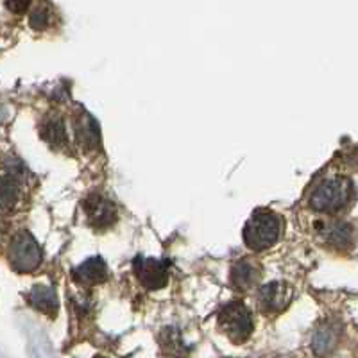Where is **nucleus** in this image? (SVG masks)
I'll list each match as a JSON object with an SVG mask.
<instances>
[{
  "label": "nucleus",
  "instance_id": "obj_3",
  "mask_svg": "<svg viewBox=\"0 0 358 358\" xmlns=\"http://www.w3.org/2000/svg\"><path fill=\"white\" fill-rule=\"evenodd\" d=\"M11 265L20 273H29L40 265L41 262V248L34 236L27 229H20L13 235L11 244L8 249Z\"/></svg>",
  "mask_w": 358,
  "mask_h": 358
},
{
  "label": "nucleus",
  "instance_id": "obj_8",
  "mask_svg": "<svg viewBox=\"0 0 358 358\" xmlns=\"http://www.w3.org/2000/svg\"><path fill=\"white\" fill-rule=\"evenodd\" d=\"M108 278V267L101 257H92L73 271V280L83 287L99 285Z\"/></svg>",
  "mask_w": 358,
  "mask_h": 358
},
{
  "label": "nucleus",
  "instance_id": "obj_11",
  "mask_svg": "<svg viewBox=\"0 0 358 358\" xmlns=\"http://www.w3.org/2000/svg\"><path fill=\"white\" fill-rule=\"evenodd\" d=\"M29 303L38 308L40 312H45L47 315H56L57 308V296L52 287L49 285H36L29 292Z\"/></svg>",
  "mask_w": 358,
  "mask_h": 358
},
{
  "label": "nucleus",
  "instance_id": "obj_15",
  "mask_svg": "<svg viewBox=\"0 0 358 358\" xmlns=\"http://www.w3.org/2000/svg\"><path fill=\"white\" fill-rule=\"evenodd\" d=\"M159 342H162L163 350L169 351L172 355H185L187 350L183 346V341H181V335L178 334V330L174 328H165L159 335Z\"/></svg>",
  "mask_w": 358,
  "mask_h": 358
},
{
  "label": "nucleus",
  "instance_id": "obj_9",
  "mask_svg": "<svg viewBox=\"0 0 358 358\" xmlns=\"http://www.w3.org/2000/svg\"><path fill=\"white\" fill-rule=\"evenodd\" d=\"M319 235L322 242L335 249H344L353 242V229L350 224L341 220H331L319 226Z\"/></svg>",
  "mask_w": 358,
  "mask_h": 358
},
{
  "label": "nucleus",
  "instance_id": "obj_18",
  "mask_svg": "<svg viewBox=\"0 0 358 358\" xmlns=\"http://www.w3.org/2000/svg\"><path fill=\"white\" fill-rule=\"evenodd\" d=\"M95 358H104V357H95Z\"/></svg>",
  "mask_w": 358,
  "mask_h": 358
},
{
  "label": "nucleus",
  "instance_id": "obj_16",
  "mask_svg": "<svg viewBox=\"0 0 358 358\" xmlns=\"http://www.w3.org/2000/svg\"><path fill=\"white\" fill-rule=\"evenodd\" d=\"M50 17H52V13L49 11V6L36 4L33 6V9L29 13V25H31L34 31H43V29L49 27Z\"/></svg>",
  "mask_w": 358,
  "mask_h": 358
},
{
  "label": "nucleus",
  "instance_id": "obj_12",
  "mask_svg": "<svg viewBox=\"0 0 358 358\" xmlns=\"http://www.w3.org/2000/svg\"><path fill=\"white\" fill-rule=\"evenodd\" d=\"M338 342V330L334 324L321 326L312 338V350L317 357H324V355L331 353L334 348Z\"/></svg>",
  "mask_w": 358,
  "mask_h": 358
},
{
  "label": "nucleus",
  "instance_id": "obj_4",
  "mask_svg": "<svg viewBox=\"0 0 358 358\" xmlns=\"http://www.w3.org/2000/svg\"><path fill=\"white\" fill-rule=\"evenodd\" d=\"M219 326L233 342L241 344L252 334V317L242 303L235 301L224 306L219 313Z\"/></svg>",
  "mask_w": 358,
  "mask_h": 358
},
{
  "label": "nucleus",
  "instance_id": "obj_13",
  "mask_svg": "<svg viewBox=\"0 0 358 358\" xmlns=\"http://www.w3.org/2000/svg\"><path fill=\"white\" fill-rule=\"evenodd\" d=\"M41 136L56 149H65L69 145V136L59 118H47L41 127Z\"/></svg>",
  "mask_w": 358,
  "mask_h": 358
},
{
  "label": "nucleus",
  "instance_id": "obj_5",
  "mask_svg": "<svg viewBox=\"0 0 358 358\" xmlns=\"http://www.w3.org/2000/svg\"><path fill=\"white\" fill-rule=\"evenodd\" d=\"M134 273L138 276L140 283L149 290L162 289V287L167 285L169 281L167 265L158 258H136Z\"/></svg>",
  "mask_w": 358,
  "mask_h": 358
},
{
  "label": "nucleus",
  "instance_id": "obj_10",
  "mask_svg": "<svg viewBox=\"0 0 358 358\" xmlns=\"http://www.w3.org/2000/svg\"><path fill=\"white\" fill-rule=\"evenodd\" d=\"M233 287L238 290H251L257 285L260 280V268L252 260L248 258H241L236 260L231 267V274H229Z\"/></svg>",
  "mask_w": 358,
  "mask_h": 358
},
{
  "label": "nucleus",
  "instance_id": "obj_7",
  "mask_svg": "<svg viewBox=\"0 0 358 358\" xmlns=\"http://www.w3.org/2000/svg\"><path fill=\"white\" fill-rule=\"evenodd\" d=\"M85 213L88 224H92L97 229L110 228L111 224L117 220V206L110 199L99 196V194H92L85 201Z\"/></svg>",
  "mask_w": 358,
  "mask_h": 358
},
{
  "label": "nucleus",
  "instance_id": "obj_14",
  "mask_svg": "<svg viewBox=\"0 0 358 358\" xmlns=\"http://www.w3.org/2000/svg\"><path fill=\"white\" fill-rule=\"evenodd\" d=\"M18 190H20V183H18L17 176L6 171L2 176V208H4V212H8L9 208L17 203Z\"/></svg>",
  "mask_w": 358,
  "mask_h": 358
},
{
  "label": "nucleus",
  "instance_id": "obj_1",
  "mask_svg": "<svg viewBox=\"0 0 358 358\" xmlns=\"http://www.w3.org/2000/svg\"><path fill=\"white\" fill-rule=\"evenodd\" d=\"M351 196H353V187L350 179L334 176L322 179L321 183L313 187V190L310 192L308 204L317 212L334 213L346 206Z\"/></svg>",
  "mask_w": 358,
  "mask_h": 358
},
{
  "label": "nucleus",
  "instance_id": "obj_17",
  "mask_svg": "<svg viewBox=\"0 0 358 358\" xmlns=\"http://www.w3.org/2000/svg\"><path fill=\"white\" fill-rule=\"evenodd\" d=\"M31 2L24 0V2H6V8L11 9V11H25V9H31Z\"/></svg>",
  "mask_w": 358,
  "mask_h": 358
},
{
  "label": "nucleus",
  "instance_id": "obj_2",
  "mask_svg": "<svg viewBox=\"0 0 358 358\" xmlns=\"http://www.w3.org/2000/svg\"><path fill=\"white\" fill-rule=\"evenodd\" d=\"M281 220L274 212L258 210L244 226V242L252 251L268 249L280 238Z\"/></svg>",
  "mask_w": 358,
  "mask_h": 358
},
{
  "label": "nucleus",
  "instance_id": "obj_6",
  "mask_svg": "<svg viewBox=\"0 0 358 358\" xmlns=\"http://www.w3.org/2000/svg\"><path fill=\"white\" fill-rule=\"evenodd\" d=\"M258 306L265 313H278L285 310L292 299V289L283 281H273L258 290Z\"/></svg>",
  "mask_w": 358,
  "mask_h": 358
}]
</instances>
